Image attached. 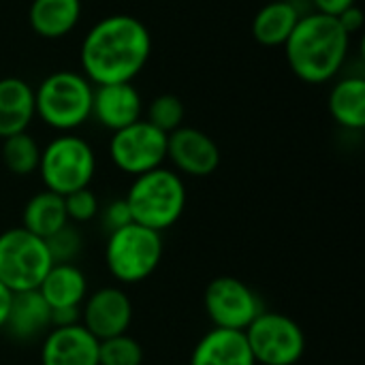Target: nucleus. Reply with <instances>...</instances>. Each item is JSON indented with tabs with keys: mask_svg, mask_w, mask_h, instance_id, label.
<instances>
[{
	"mask_svg": "<svg viewBox=\"0 0 365 365\" xmlns=\"http://www.w3.org/2000/svg\"><path fill=\"white\" fill-rule=\"evenodd\" d=\"M152 36L135 15H107L81 41V68L90 83H130L148 64Z\"/></svg>",
	"mask_w": 365,
	"mask_h": 365,
	"instance_id": "1",
	"label": "nucleus"
},
{
	"mask_svg": "<svg viewBox=\"0 0 365 365\" xmlns=\"http://www.w3.org/2000/svg\"><path fill=\"white\" fill-rule=\"evenodd\" d=\"M351 47V34L338 17L302 15L284 43L291 71L306 83H323L338 75Z\"/></svg>",
	"mask_w": 365,
	"mask_h": 365,
	"instance_id": "2",
	"label": "nucleus"
},
{
	"mask_svg": "<svg viewBox=\"0 0 365 365\" xmlns=\"http://www.w3.org/2000/svg\"><path fill=\"white\" fill-rule=\"evenodd\" d=\"M133 222L163 233L186 210V184L175 169L158 167L133 180L124 197Z\"/></svg>",
	"mask_w": 365,
	"mask_h": 365,
	"instance_id": "3",
	"label": "nucleus"
},
{
	"mask_svg": "<svg viewBox=\"0 0 365 365\" xmlns=\"http://www.w3.org/2000/svg\"><path fill=\"white\" fill-rule=\"evenodd\" d=\"M92 92L94 86L86 75L58 71L34 90V111L47 126L71 133L92 118Z\"/></svg>",
	"mask_w": 365,
	"mask_h": 365,
	"instance_id": "4",
	"label": "nucleus"
},
{
	"mask_svg": "<svg viewBox=\"0 0 365 365\" xmlns=\"http://www.w3.org/2000/svg\"><path fill=\"white\" fill-rule=\"evenodd\" d=\"M163 237L158 231L128 222L107 235L105 263L109 274L122 284L148 280L160 265Z\"/></svg>",
	"mask_w": 365,
	"mask_h": 365,
	"instance_id": "5",
	"label": "nucleus"
},
{
	"mask_svg": "<svg viewBox=\"0 0 365 365\" xmlns=\"http://www.w3.org/2000/svg\"><path fill=\"white\" fill-rule=\"evenodd\" d=\"M36 171L41 173L45 190L66 197L90 186L96 173V156L86 139L62 133L41 150Z\"/></svg>",
	"mask_w": 365,
	"mask_h": 365,
	"instance_id": "6",
	"label": "nucleus"
},
{
	"mask_svg": "<svg viewBox=\"0 0 365 365\" xmlns=\"http://www.w3.org/2000/svg\"><path fill=\"white\" fill-rule=\"evenodd\" d=\"M51 265L45 240L24 227L0 233V284L11 293L38 289Z\"/></svg>",
	"mask_w": 365,
	"mask_h": 365,
	"instance_id": "7",
	"label": "nucleus"
},
{
	"mask_svg": "<svg viewBox=\"0 0 365 365\" xmlns=\"http://www.w3.org/2000/svg\"><path fill=\"white\" fill-rule=\"evenodd\" d=\"M244 336L255 361L261 365H297L306 353L304 329L280 312L263 310Z\"/></svg>",
	"mask_w": 365,
	"mask_h": 365,
	"instance_id": "8",
	"label": "nucleus"
},
{
	"mask_svg": "<svg viewBox=\"0 0 365 365\" xmlns=\"http://www.w3.org/2000/svg\"><path fill=\"white\" fill-rule=\"evenodd\" d=\"M109 156L126 175H141L167 160V135L148 120H137L111 135Z\"/></svg>",
	"mask_w": 365,
	"mask_h": 365,
	"instance_id": "9",
	"label": "nucleus"
},
{
	"mask_svg": "<svg viewBox=\"0 0 365 365\" xmlns=\"http://www.w3.org/2000/svg\"><path fill=\"white\" fill-rule=\"evenodd\" d=\"M207 319L218 329L246 331L248 325L265 310L261 297L242 280L220 276L212 280L203 293Z\"/></svg>",
	"mask_w": 365,
	"mask_h": 365,
	"instance_id": "10",
	"label": "nucleus"
},
{
	"mask_svg": "<svg viewBox=\"0 0 365 365\" xmlns=\"http://www.w3.org/2000/svg\"><path fill=\"white\" fill-rule=\"evenodd\" d=\"M133 323L130 297L120 287H103L81 304V325L98 340H109L128 331Z\"/></svg>",
	"mask_w": 365,
	"mask_h": 365,
	"instance_id": "11",
	"label": "nucleus"
},
{
	"mask_svg": "<svg viewBox=\"0 0 365 365\" xmlns=\"http://www.w3.org/2000/svg\"><path fill=\"white\" fill-rule=\"evenodd\" d=\"M167 160L178 173L190 178H207L220 165V150L216 141L199 128L180 126L167 135Z\"/></svg>",
	"mask_w": 365,
	"mask_h": 365,
	"instance_id": "12",
	"label": "nucleus"
},
{
	"mask_svg": "<svg viewBox=\"0 0 365 365\" xmlns=\"http://www.w3.org/2000/svg\"><path fill=\"white\" fill-rule=\"evenodd\" d=\"M41 365H98V340L81 323L49 329L41 346Z\"/></svg>",
	"mask_w": 365,
	"mask_h": 365,
	"instance_id": "13",
	"label": "nucleus"
},
{
	"mask_svg": "<svg viewBox=\"0 0 365 365\" xmlns=\"http://www.w3.org/2000/svg\"><path fill=\"white\" fill-rule=\"evenodd\" d=\"M143 103L133 83H105L94 86L92 115L107 130L115 133L141 120Z\"/></svg>",
	"mask_w": 365,
	"mask_h": 365,
	"instance_id": "14",
	"label": "nucleus"
},
{
	"mask_svg": "<svg viewBox=\"0 0 365 365\" xmlns=\"http://www.w3.org/2000/svg\"><path fill=\"white\" fill-rule=\"evenodd\" d=\"M2 329L17 342H32L45 338V334L51 329V308L36 289L13 293L6 323Z\"/></svg>",
	"mask_w": 365,
	"mask_h": 365,
	"instance_id": "15",
	"label": "nucleus"
},
{
	"mask_svg": "<svg viewBox=\"0 0 365 365\" xmlns=\"http://www.w3.org/2000/svg\"><path fill=\"white\" fill-rule=\"evenodd\" d=\"M190 365H257L244 331L212 327L192 349Z\"/></svg>",
	"mask_w": 365,
	"mask_h": 365,
	"instance_id": "16",
	"label": "nucleus"
},
{
	"mask_svg": "<svg viewBox=\"0 0 365 365\" xmlns=\"http://www.w3.org/2000/svg\"><path fill=\"white\" fill-rule=\"evenodd\" d=\"M36 291L51 310L81 308L88 297V278L75 263H53Z\"/></svg>",
	"mask_w": 365,
	"mask_h": 365,
	"instance_id": "17",
	"label": "nucleus"
},
{
	"mask_svg": "<svg viewBox=\"0 0 365 365\" xmlns=\"http://www.w3.org/2000/svg\"><path fill=\"white\" fill-rule=\"evenodd\" d=\"M34 111V90L19 77L0 79V139L26 133Z\"/></svg>",
	"mask_w": 365,
	"mask_h": 365,
	"instance_id": "18",
	"label": "nucleus"
},
{
	"mask_svg": "<svg viewBox=\"0 0 365 365\" xmlns=\"http://www.w3.org/2000/svg\"><path fill=\"white\" fill-rule=\"evenodd\" d=\"M81 0H32L30 28L43 38H62L79 24Z\"/></svg>",
	"mask_w": 365,
	"mask_h": 365,
	"instance_id": "19",
	"label": "nucleus"
},
{
	"mask_svg": "<svg viewBox=\"0 0 365 365\" xmlns=\"http://www.w3.org/2000/svg\"><path fill=\"white\" fill-rule=\"evenodd\" d=\"M299 17L297 6L289 0L267 2L252 19V36L265 47H280L291 36Z\"/></svg>",
	"mask_w": 365,
	"mask_h": 365,
	"instance_id": "20",
	"label": "nucleus"
},
{
	"mask_svg": "<svg viewBox=\"0 0 365 365\" xmlns=\"http://www.w3.org/2000/svg\"><path fill=\"white\" fill-rule=\"evenodd\" d=\"M21 227L30 233H34L41 240H47L56 231H60L64 225H68L66 210H64V197L41 190L28 199L21 212Z\"/></svg>",
	"mask_w": 365,
	"mask_h": 365,
	"instance_id": "21",
	"label": "nucleus"
},
{
	"mask_svg": "<svg viewBox=\"0 0 365 365\" xmlns=\"http://www.w3.org/2000/svg\"><path fill=\"white\" fill-rule=\"evenodd\" d=\"M329 111L340 126L349 130H361L365 126L364 77H346L338 81L329 94Z\"/></svg>",
	"mask_w": 365,
	"mask_h": 365,
	"instance_id": "22",
	"label": "nucleus"
},
{
	"mask_svg": "<svg viewBox=\"0 0 365 365\" xmlns=\"http://www.w3.org/2000/svg\"><path fill=\"white\" fill-rule=\"evenodd\" d=\"M41 148L28 133H17L2 139V163L13 175H30L38 169Z\"/></svg>",
	"mask_w": 365,
	"mask_h": 365,
	"instance_id": "23",
	"label": "nucleus"
},
{
	"mask_svg": "<svg viewBox=\"0 0 365 365\" xmlns=\"http://www.w3.org/2000/svg\"><path fill=\"white\" fill-rule=\"evenodd\" d=\"M143 346L128 334L98 342V365H141Z\"/></svg>",
	"mask_w": 365,
	"mask_h": 365,
	"instance_id": "24",
	"label": "nucleus"
},
{
	"mask_svg": "<svg viewBox=\"0 0 365 365\" xmlns=\"http://www.w3.org/2000/svg\"><path fill=\"white\" fill-rule=\"evenodd\" d=\"M184 103L175 94H160L148 107V122L165 135L178 130L184 122Z\"/></svg>",
	"mask_w": 365,
	"mask_h": 365,
	"instance_id": "25",
	"label": "nucleus"
},
{
	"mask_svg": "<svg viewBox=\"0 0 365 365\" xmlns=\"http://www.w3.org/2000/svg\"><path fill=\"white\" fill-rule=\"evenodd\" d=\"M45 244H47V252L51 257V263H75V259L83 250V237L75 229L73 222L64 225L60 231L49 235L45 240Z\"/></svg>",
	"mask_w": 365,
	"mask_h": 365,
	"instance_id": "26",
	"label": "nucleus"
},
{
	"mask_svg": "<svg viewBox=\"0 0 365 365\" xmlns=\"http://www.w3.org/2000/svg\"><path fill=\"white\" fill-rule=\"evenodd\" d=\"M64 210H66V218L73 225H81V222H90L98 216L101 203L96 199V195L88 188L75 190L71 195L64 197Z\"/></svg>",
	"mask_w": 365,
	"mask_h": 365,
	"instance_id": "27",
	"label": "nucleus"
},
{
	"mask_svg": "<svg viewBox=\"0 0 365 365\" xmlns=\"http://www.w3.org/2000/svg\"><path fill=\"white\" fill-rule=\"evenodd\" d=\"M96 218H101V227L107 231V235L113 233V231H118V229H122L124 225L133 222L130 212H128V205H126L124 199H113L111 203H107L105 207H101Z\"/></svg>",
	"mask_w": 365,
	"mask_h": 365,
	"instance_id": "28",
	"label": "nucleus"
},
{
	"mask_svg": "<svg viewBox=\"0 0 365 365\" xmlns=\"http://www.w3.org/2000/svg\"><path fill=\"white\" fill-rule=\"evenodd\" d=\"M81 323V308H56L51 310V329L71 327Z\"/></svg>",
	"mask_w": 365,
	"mask_h": 365,
	"instance_id": "29",
	"label": "nucleus"
},
{
	"mask_svg": "<svg viewBox=\"0 0 365 365\" xmlns=\"http://www.w3.org/2000/svg\"><path fill=\"white\" fill-rule=\"evenodd\" d=\"M338 21H340V26H342L349 34H355V32H359L361 26H364V13H361V9H359L357 4H353V6H349L346 11H342V13L338 15Z\"/></svg>",
	"mask_w": 365,
	"mask_h": 365,
	"instance_id": "30",
	"label": "nucleus"
},
{
	"mask_svg": "<svg viewBox=\"0 0 365 365\" xmlns=\"http://www.w3.org/2000/svg\"><path fill=\"white\" fill-rule=\"evenodd\" d=\"M312 2L317 6V13L331 15V17H338L342 11H346L349 6L357 4V0H312Z\"/></svg>",
	"mask_w": 365,
	"mask_h": 365,
	"instance_id": "31",
	"label": "nucleus"
},
{
	"mask_svg": "<svg viewBox=\"0 0 365 365\" xmlns=\"http://www.w3.org/2000/svg\"><path fill=\"white\" fill-rule=\"evenodd\" d=\"M11 297H13V293H11L6 287H2V284H0V329H2V327H4V323H6V314H9Z\"/></svg>",
	"mask_w": 365,
	"mask_h": 365,
	"instance_id": "32",
	"label": "nucleus"
}]
</instances>
